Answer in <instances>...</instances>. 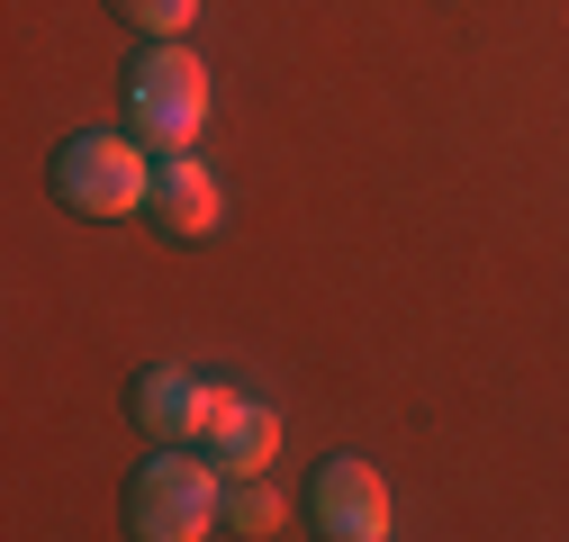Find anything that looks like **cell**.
<instances>
[{
	"label": "cell",
	"instance_id": "1",
	"mask_svg": "<svg viewBox=\"0 0 569 542\" xmlns=\"http://www.w3.org/2000/svg\"><path fill=\"white\" fill-rule=\"evenodd\" d=\"M46 181L73 218H146L154 209V154L136 127H91L73 145H54Z\"/></svg>",
	"mask_w": 569,
	"mask_h": 542
},
{
	"label": "cell",
	"instance_id": "2",
	"mask_svg": "<svg viewBox=\"0 0 569 542\" xmlns=\"http://www.w3.org/2000/svg\"><path fill=\"white\" fill-rule=\"evenodd\" d=\"M127 524L146 533V542L227 533V470L208 461V452H154V461L127 480Z\"/></svg>",
	"mask_w": 569,
	"mask_h": 542
},
{
	"label": "cell",
	"instance_id": "3",
	"mask_svg": "<svg viewBox=\"0 0 569 542\" xmlns=\"http://www.w3.org/2000/svg\"><path fill=\"white\" fill-rule=\"evenodd\" d=\"M127 127L146 136V145H190L208 127V63L181 46V37H154L146 54L127 63Z\"/></svg>",
	"mask_w": 569,
	"mask_h": 542
},
{
	"label": "cell",
	"instance_id": "4",
	"mask_svg": "<svg viewBox=\"0 0 569 542\" xmlns=\"http://www.w3.org/2000/svg\"><path fill=\"white\" fill-rule=\"evenodd\" d=\"M308 524L326 542H389V489H380V470L371 461H317V480H308Z\"/></svg>",
	"mask_w": 569,
	"mask_h": 542
},
{
	"label": "cell",
	"instance_id": "5",
	"mask_svg": "<svg viewBox=\"0 0 569 542\" xmlns=\"http://www.w3.org/2000/svg\"><path fill=\"white\" fill-rule=\"evenodd\" d=\"M172 244H208L227 227V190H218V172H208L190 145H163L154 154V209H146Z\"/></svg>",
	"mask_w": 569,
	"mask_h": 542
},
{
	"label": "cell",
	"instance_id": "6",
	"mask_svg": "<svg viewBox=\"0 0 569 542\" xmlns=\"http://www.w3.org/2000/svg\"><path fill=\"white\" fill-rule=\"evenodd\" d=\"M199 406H208V380L181 362H146L127 380V416L146 443H199Z\"/></svg>",
	"mask_w": 569,
	"mask_h": 542
},
{
	"label": "cell",
	"instance_id": "7",
	"mask_svg": "<svg viewBox=\"0 0 569 542\" xmlns=\"http://www.w3.org/2000/svg\"><path fill=\"white\" fill-rule=\"evenodd\" d=\"M199 452L218 461L227 480H253V470H271V452H280V406H253V398H244V406H236V416L208 434Z\"/></svg>",
	"mask_w": 569,
	"mask_h": 542
},
{
	"label": "cell",
	"instance_id": "8",
	"mask_svg": "<svg viewBox=\"0 0 569 542\" xmlns=\"http://www.w3.org/2000/svg\"><path fill=\"white\" fill-rule=\"evenodd\" d=\"M280 524H290V498L271 489V470H253V480H227V533H253V542H271Z\"/></svg>",
	"mask_w": 569,
	"mask_h": 542
},
{
	"label": "cell",
	"instance_id": "9",
	"mask_svg": "<svg viewBox=\"0 0 569 542\" xmlns=\"http://www.w3.org/2000/svg\"><path fill=\"white\" fill-rule=\"evenodd\" d=\"M109 10L136 28V37H181L199 19V0H109Z\"/></svg>",
	"mask_w": 569,
	"mask_h": 542
}]
</instances>
